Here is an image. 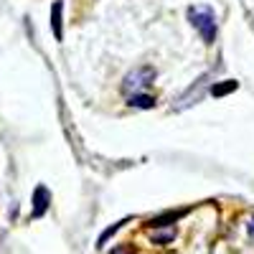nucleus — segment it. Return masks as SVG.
<instances>
[{
  "label": "nucleus",
  "instance_id": "obj_7",
  "mask_svg": "<svg viewBox=\"0 0 254 254\" xmlns=\"http://www.w3.org/2000/svg\"><path fill=\"white\" fill-rule=\"evenodd\" d=\"M239 87V81H234V79H226V81H221V84H214L211 87V94L214 97H226V94H231Z\"/></svg>",
  "mask_w": 254,
  "mask_h": 254
},
{
  "label": "nucleus",
  "instance_id": "obj_3",
  "mask_svg": "<svg viewBox=\"0 0 254 254\" xmlns=\"http://www.w3.org/2000/svg\"><path fill=\"white\" fill-rule=\"evenodd\" d=\"M49 203H51V193H49V188L46 186H38L33 190V211H31V216L33 219H41L49 211Z\"/></svg>",
  "mask_w": 254,
  "mask_h": 254
},
{
  "label": "nucleus",
  "instance_id": "obj_8",
  "mask_svg": "<svg viewBox=\"0 0 254 254\" xmlns=\"http://www.w3.org/2000/svg\"><path fill=\"white\" fill-rule=\"evenodd\" d=\"M122 224H125V221H117V224H112V226H110L107 231H102V237L97 239V247L102 249L104 244H107V242H110V237H115V234H117V231L122 229Z\"/></svg>",
  "mask_w": 254,
  "mask_h": 254
},
{
  "label": "nucleus",
  "instance_id": "obj_2",
  "mask_svg": "<svg viewBox=\"0 0 254 254\" xmlns=\"http://www.w3.org/2000/svg\"><path fill=\"white\" fill-rule=\"evenodd\" d=\"M153 81H155V69L153 66H137V69H132L130 74L125 76L122 89L130 92V94H140V89L150 87Z\"/></svg>",
  "mask_w": 254,
  "mask_h": 254
},
{
  "label": "nucleus",
  "instance_id": "obj_5",
  "mask_svg": "<svg viewBox=\"0 0 254 254\" xmlns=\"http://www.w3.org/2000/svg\"><path fill=\"white\" fill-rule=\"evenodd\" d=\"M183 214H186V211H165V214H160V216H155V219H150V221H147V226H153V229L171 226V224H176V221H178Z\"/></svg>",
  "mask_w": 254,
  "mask_h": 254
},
{
  "label": "nucleus",
  "instance_id": "obj_6",
  "mask_svg": "<svg viewBox=\"0 0 254 254\" xmlns=\"http://www.w3.org/2000/svg\"><path fill=\"white\" fill-rule=\"evenodd\" d=\"M130 107H140V110H150V107H155V97H150V94H130Z\"/></svg>",
  "mask_w": 254,
  "mask_h": 254
},
{
  "label": "nucleus",
  "instance_id": "obj_4",
  "mask_svg": "<svg viewBox=\"0 0 254 254\" xmlns=\"http://www.w3.org/2000/svg\"><path fill=\"white\" fill-rule=\"evenodd\" d=\"M61 10H64V3L61 0H54V5H51V31H54V36H56V41H61L64 38V28H61Z\"/></svg>",
  "mask_w": 254,
  "mask_h": 254
},
{
  "label": "nucleus",
  "instance_id": "obj_1",
  "mask_svg": "<svg viewBox=\"0 0 254 254\" xmlns=\"http://www.w3.org/2000/svg\"><path fill=\"white\" fill-rule=\"evenodd\" d=\"M188 20H190V26L201 33L203 44L211 46L216 41V15H214V10H211L208 5H193V8H188Z\"/></svg>",
  "mask_w": 254,
  "mask_h": 254
},
{
  "label": "nucleus",
  "instance_id": "obj_11",
  "mask_svg": "<svg viewBox=\"0 0 254 254\" xmlns=\"http://www.w3.org/2000/svg\"><path fill=\"white\" fill-rule=\"evenodd\" d=\"M249 234L254 237V219H252V224H249Z\"/></svg>",
  "mask_w": 254,
  "mask_h": 254
},
{
  "label": "nucleus",
  "instance_id": "obj_10",
  "mask_svg": "<svg viewBox=\"0 0 254 254\" xmlns=\"http://www.w3.org/2000/svg\"><path fill=\"white\" fill-rule=\"evenodd\" d=\"M110 254H135V252H132L130 247H115V249H112Z\"/></svg>",
  "mask_w": 254,
  "mask_h": 254
},
{
  "label": "nucleus",
  "instance_id": "obj_9",
  "mask_svg": "<svg viewBox=\"0 0 254 254\" xmlns=\"http://www.w3.org/2000/svg\"><path fill=\"white\" fill-rule=\"evenodd\" d=\"M173 237H176V231H173V229L160 231V234H153V244H168V242H173Z\"/></svg>",
  "mask_w": 254,
  "mask_h": 254
}]
</instances>
